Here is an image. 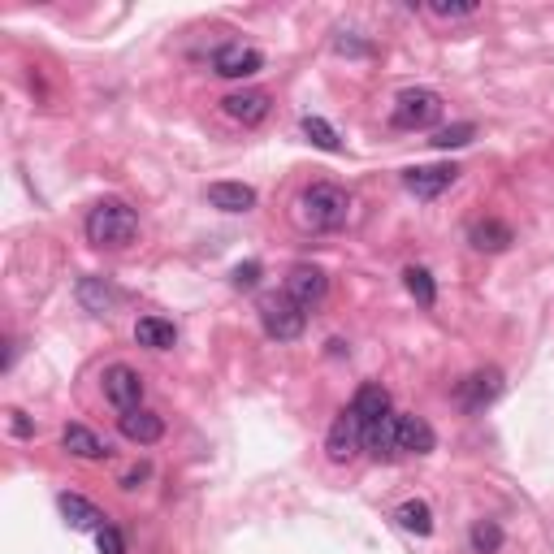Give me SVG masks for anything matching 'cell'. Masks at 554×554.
<instances>
[{"label":"cell","instance_id":"obj_1","mask_svg":"<svg viewBox=\"0 0 554 554\" xmlns=\"http://www.w3.org/2000/svg\"><path fill=\"white\" fill-rule=\"evenodd\" d=\"M295 217H299V226L312 230V234H334V230L347 226L351 200L342 187H334V182H312V187L299 195Z\"/></svg>","mask_w":554,"mask_h":554},{"label":"cell","instance_id":"obj_2","mask_svg":"<svg viewBox=\"0 0 554 554\" xmlns=\"http://www.w3.org/2000/svg\"><path fill=\"white\" fill-rule=\"evenodd\" d=\"M83 230H87V243L91 247H109V252H122V247H130V243L139 239V217H135V208H130L126 200H100L87 213Z\"/></svg>","mask_w":554,"mask_h":554},{"label":"cell","instance_id":"obj_3","mask_svg":"<svg viewBox=\"0 0 554 554\" xmlns=\"http://www.w3.org/2000/svg\"><path fill=\"white\" fill-rule=\"evenodd\" d=\"M260 321H265V334L269 338L295 342V338H303V329H308V308H299V303L282 290V295H265V299H260Z\"/></svg>","mask_w":554,"mask_h":554},{"label":"cell","instance_id":"obj_4","mask_svg":"<svg viewBox=\"0 0 554 554\" xmlns=\"http://www.w3.org/2000/svg\"><path fill=\"white\" fill-rule=\"evenodd\" d=\"M438 117H442V96H438V91L407 87V91H399V100H394L390 122L399 130H425V126L438 122Z\"/></svg>","mask_w":554,"mask_h":554},{"label":"cell","instance_id":"obj_5","mask_svg":"<svg viewBox=\"0 0 554 554\" xmlns=\"http://www.w3.org/2000/svg\"><path fill=\"white\" fill-rule=\"evenodd\" d=\"M364 446V420L351 412V407H342L334 416V425H329V438H325V455L334 459V464H347V459L360 455Z\"/></svg>","mask_w":554,"mask_h":554},{"label":"cell","instance_id":"obj_6","mask_svg":"<svg viewBox=\"0 0 554 554\" xmlns=\"http://www.w3.org/2000/svg\"><path fill=\"white\" fill-rule=\"evenodd\" d=\"M100 381H104V399H109L117 412H135V407H143V377L130 364H109Z\"/></svg>","mask_w":554,"mask_h":554},{"label":"cell","instance_id":"obj_7","mask_svg":"<svg viewBox=\"0 0 554 554\" xmlns=\"http://www.w3.org/2000/svg\"><path fill=\"white\" fill-rule=\"evenodd\" d=\"M498 394H503V373H498V368H477V373H468L459 381L455 399H459V407H468V412H485Z\"/></svg>","mask_w":554,"mask_h":554},{"label":"cell","instance_id":"obj_8","mask_svg":"<svg viewBox=\"0 0 554 554\" xmlns=\"http://www.w3.org/2000/svg\"><path fill=\"white\" fill-rule=\"evenodd\" d=\"M459 182V169L455 165H416L403 174V187L416 195V200H438L442 191H451Z\"/></svg>","mask_w":554,"mask_h":554},{"label":"cell","instance_id":"obj_9","mask_svg":"<svg viewBox=\"0 0 554 554\" xmlns=\"http://www.w3.org/2000/svg\"><path fill=\"white\" fill-rule=\"evenodd\" d=\"M260 65H265V57H260L252 44H221L213 52V70L221 78H252V74H260Z\"/></svg>","mask_w":554,"mask_h":554},{"label":"cell","instance_id":"obj_10","mask_svg":"<svg viewBox=\"0 0 554 554\" xmlns=\"http://www.w3.org/2000/svg\"><path fill=\"white\" fill-rule=\"evenodd\" d=\"M329 290V277L316 269V265H295L286 273V295L299 303V308H312V303H321Z\"/></svg>","mask_w":554,"mask_h":554},{"label":"cell","instance_id":"obj_11","mask_svg":"<svg viewBox=\"0 0 554 554\" xmlns=\"http://www.w3.org/2000/svg\"><path fill=\"white\" fill-rule=\"evenodd\" d=\"M221 109H226L234 122H243V126H260L269 117L273 100H269V91H230V96L221 100Z\"/></svg>","mask_w":554,"mask_h":554},{"label":"cell","instance_id":"obj_12","mask_svg":"<svg viewBox=\"0 0 554 554\" xmlns=\"http://www.w3.org/2000/svg\"><path fill=\"white\" fill-rule=\"evenodd\" d=\"M117 429H122L126 442H139V446H152L165 438V420L148 412V407H135V412H122V420H117Z\"/></svg>","mask_w":554,"mask_h":554},{"label":"cell","instance_id":"obj_13","mask_svg":"<svg viewBox=\"0 0 554 554\" xmlns=\"http://www.w3.org/2000/svg\"><path fill=\"white\" fill-rule=\"evenodd\" d=\"M364 451L373 459H399V416H381L364 425Z\"/></svg>","mask_w":554,"mask_h":554},{"label":"cell","instance_id":"obj_14","mask_svg":"<svg viewBox=\"0 0 554 554\" xmlns=\"http://www.w3.org/2000/svg\"><path fill=\"white\" fill-rule=\"evenodd\" d=\"M438 446V433L425 416H399V455H429Z\"/></svg>","mask_w":554,"mask_h":554},{"label":"cell","instance_id":"obj_15","mask_svg":"<svg viewBox=\"0 0 554 554\" xmlns=\"http://www.w3.org/2000/svg\"><path fill=\"white\" fill-rule=\"evenodd\" d=\"M208 204L221 213H252L256 208V191L247 182H213L208 187Z\"/></svg>","mask_w":554,"mask_h":554},{"label":"cell","instance_id":"obj_16","mask_svg":"<svg viewBox=\"0 0 554 554\" xmlns=\"http://www.w3.org/2000/svg\"><path fill=\"white\" fill-rule=\"evenodd\" d=\"M61 446H65V451H70L74 459H109V455H113L109 442H104L100 433H91L87 425H65Z\"/></svg>","mask_w":554,"mask_h":554},{"label":"cell","instance_id":"obj_17","mask_svg":"<svg viewBox=\"0 0 554 554\" xmlns=\"http://www.w3.org/2000/svg\"><path fill=\"white\" fill-rule=\"evenodd\" d=\"M135 342L148 351H169L178 342V329L174 321H165V316H139L135 321Z\"/></svg>","mask_w":554,"mask_h":554},{"label":"cell","instance_id":"obj_18","mask_svg":"<svg viewBox=\"0 0 554 554\" xmlns=\"http://www.w3.org/2000/svg\"><path fill=\"white\" fill-rule=\"evenodd\" d=\"M351 412L360 416L364 425H373V420L390 416V390L377 386V381H364V386L355 390V399H351Z\"/></svg>","mask_w":554,"mask_h":554},{"label":"cell","instance_id":"obj_19","mask_svg":"<svg viewBox=\"0 0 554 554\" xmlns=\"http://www.w3.org/2000/svg\"><path fill=\"white\" fill-rule=\"evenodd\" d=\"M468 239H472V247H477V252H507V247L516 243V234H511L507 221L485 217V221H477V226L468 230Z\"/></svg>","mask_w":554,"mask_h":554},{"label":"cell","instance_id":"obj_20","mask_svg":"<svg viewBox=\"0 0 554 554\" xmlns=\"http://www.w3.org/2000/svg\"><path fill=\"white\" fill-rule=\"evenodd\" d=\"M57 503H61V516L70 520L74 529H83V533H91V529L100 533V529H104V511H100L96 503H87L83 494H61Z\"/></svg>","mask_w":554,"mask_h":554},{"label":"cell","instance_id":"obj_21","mask_svg":"<svg viewBox=\"0 0 554 554\" xmlns=\"http://www.w3.org/2000/svg\"><path fill=\"white\" fill-rule=\"evenodd\" d=\"M117 299H122V295H117V286L104 282V277H83V282H78V303H83L87 312H96V316L109 312Z\"/></svg>","mask_w":554,"mask_h":554},{"label":"cell","instance_id":"obj_22","mask_svg":"<svg viewBox=\"0 0 554 554\" xmlns=\"http://www.w3.org/2000/svg\"><path fill=\"white\" fill-rule=\"evenodd\" d=\"M394 520H399V529L416 533V537H429L433 533V511H429V503H420V498H407V503H399Z\"/></svg>","mask_w":554,"mask_h":554},{"label":"cell","instance_id":"obj_23","mask_svg":"<svg viewBox=\"0 0 554 554\" xmlns=\"http://www.w3.org/2000/svg\"><path fill=\"white\" fill-rule=\"evenodd\" d=\"M403 286H407V295H412L420 308H433L438 303V286H433V273L429 269H403Z\"/></svg>","mask_w":554,"mask_h":554},{"label":"cell","instance_id":"obj_24","mask_svg":"<svg viewBox=\"0 0 554 554\" xmlns=\"http://www.w3.org/2000/svg\"><path fill=\"white\" fill-rule=\"evenodd\" d=\"M303 135H308V139H312L321 152H342V139H338V130L329 126L325 117H312V113L303 117Z\"/></svg>","mask_w":554,"mask_h":554},{"label":"cell","instance_id":"obj_25","mask_svg":"<svg viewBox=\"0 0 554 554\" xmlns=\"http://www.w3.org/2000/svg\"><path fill=\"white\" fill-rule=\"evenodd\" d=\"M472 139H477V126H472V122H459V126L438 130V135H433L429 143H433L438 152H451V148H468Z\"/></svg>","mask_w":554,"mask_h":554},{"label":"cell","instance_id":"obj_26","mask_svg":"<svg viewBox=\"0 0 554 554\" xmlns=\"http://www.w3.org/2000/svg\"><path fill=\"white\" fill-rule=\"evenodd\" d=\"M498 546H503V529H498L494 520L472 524V550H477V554H498Z\"/></svg>","mask_w":554,"mask_h":554},{"label":"cell","instance_id":"obj_27","mask_svg":"<svg viewBox=\"0 0 554 554\" xmlns=\"http://www.w3.org/2000/svg\"><path fill=\"white\" fill-rule=\"evenodd\" d=\"M96 546H100V554H126V542H122V533H117L113 524H104V529L96 533Z\"/></svg>","mask_w":554,"mask_h":554},{"label":"cell","instance_id":"obj_28","mask_svg":"<svg viewBox=\"0 0 554 554\" xmlns=\"http://www.w3.org/2000/svg\"><path fill=\"white\" fill-rule=\"evenodd\" d=\"M429 13H438V18H472L477 5H446V0H433Z\"/></svg>","mask_w":554,"mask_h":554},{"label":"cell","instance_id":"obj_29","mask_svg":"<svg viewBox=\"0 0 554 554\" xmlns=\"http://www.w3.org/2000/svg\"><path fill=\"white\" fill-rule=\"evenodd\" d=\"M256 282H260V265H256V260H247V265L234 269V286H239V290H252Z\"/></svg>","mask_w":554,"mask_h":554},{"label":"cell","instance_id":"obj_30","mask_svg":"<svg viewBox=\"0 0 554 554\" xmlns=\"http://www.w3.org/2000/svg\"><path fill=\"white\" fill-rule=\"evenodd\" d=\"M334 48L338 52H351V57H364V52H368V44H360V39H351V35H338Z\"/></svg>","mask_w":554,"mask_h":554},{"label":"cell","instance_id":"obj_31","mask_svg":"<svg viewBox=\"0 0 554 554\" xmlns=\"http://www.w3.org/2000/svg\"><path fill=\"white\" fill-rule=\"evenodd\" d=\"M13 420H9V425H13V433H18V438H31V420H26L22 412H9Z\"/></svg>","mask_w":554,"mask_h":554}]
</instances>
